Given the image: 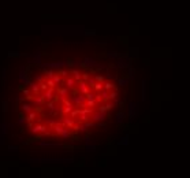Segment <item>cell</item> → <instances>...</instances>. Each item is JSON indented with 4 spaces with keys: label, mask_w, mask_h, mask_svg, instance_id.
I'll list each match as a JSON object with an SVG mask.
<instances>
[{
    "label": "cell",
    "mask_w": 190,
    "mask_h": 178,
    "mask_svg": "<svg viewBox=\"0 0 190 178\" xmlns=\"http://www.w3.org/2000/svg\"><path fill=\"white\" fill-rule=\"evenodd\" d=\"M118 103V88L104 76L79 69L44 70L19 97V117L30 137L66 140L104 121Z\"/></svg>",
    "instance_id": "obj_1"
}]
</instances>
